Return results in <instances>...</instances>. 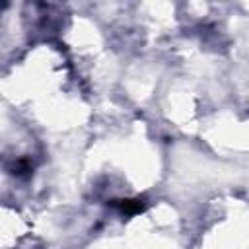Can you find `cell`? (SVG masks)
I'll return each mask as SVG.
<instances>
[{
	"label": "cell",
	"mask_w": 249,
	"mask_h": 249,
	"mask_svg": "<svg viewBox=\"0 0 249 249\" xmlns=\"http://www.w3.org/2000/svg\"><path fill=\"white\" fill-rule=\"evenodd\" d=\"M107 206L119 210L124 216H134V214L144 212L146 206H148V202H146L144 196H134V198H115V200H109Z\"/></svg>",
	"instance_id": "cell-1"
},
{
	"label": "cell",
	"mask_w": 249,
	"mask_h": 249,
	"mask_svg": "<svg viewBox=\"0 0 249 249\" xmlns=\"http://www.w3.org/2000/svg\"><path fill=\"white\" fill-rule=\"evenodd\" d=\"M10 171H12L14 175H18V177H29L31 171H33V165H31V161H29L27 158H19V160L12 161Z\"/></svg>",
	"instance_id": "cell-2"
}]
</instances>
